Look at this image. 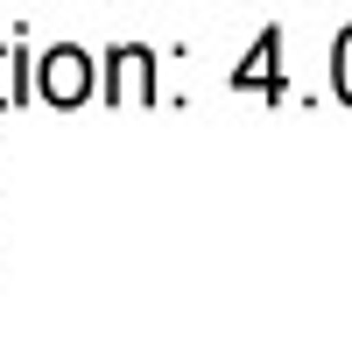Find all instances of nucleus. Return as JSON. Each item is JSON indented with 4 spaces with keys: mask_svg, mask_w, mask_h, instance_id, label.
<instances>
[{
    "mask_svg": "<svg viewBox=\"0 0 352 352\" xmlns=\"http://www.w3.org/2000/svg\"><path fill=\"white\" fill-rule=\"evenodd\" d=\"M331 85H338V99L352 106V28L338 36V50H331Z\"/></svg>",
    "mask_w": 352,
    "mask_h": 352,
    "instance_id": "20e7f679",
    "label": "nucleus"
},
{
    "mask_svg": "<svg viewBox=\"0 0 352 352\" xmlns=\"http://www.w3.org/2000/svg\"><path fill=\"white\" fill-rule=\"evenodd\" d=\"M275 56H282V36L268 28V36L254 43V56H247L240 71H232V85H240V92H254V85H275Z\"/></svg>",
    "mask_w": 352,
    "mask_h": 352,
    "instance_id": "7ed1b4c3",
    "label": "nucleus"
},
{
    "mask_svg": "<svg viewBox=\"0 0 352 352\" xmlns=\"http://www.w3.org/2000/svg\"><path fill=\"white\" fill-rule=\"evenodd\" d=\"M92 78H99V64H92V50H78V43H56V50H43V64H36L43 99H50V106H64V113L92 99Z\"/></svg>",
    "mask_w": 352,
    "mask_h": 352,
    "instance_id": "f257e3e1",
    "label": "nucleus"
},
{
    "mask_svg": "<svg viewBox=\"0 0 352 352\" xmlns=\"http://www.w3.org/2000/svg\"><path fill=\"white\" fill-rule=\"evenodd\" d=\"M148 85H155V50L120 43V50L106 56V99H113V106H141V99H148Z\"/></svg>",
    "mask_w": 352,
    "mask_h": 352,
    "instance_id": "f03ea898",
    "label": "nucleus"
}]
</instances>
